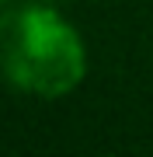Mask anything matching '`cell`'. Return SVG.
<instances>
[{
	"label": "cell",
	"instance_id": "obj_1",
	"mask_svg": "<svg viewBox=\"0 0 153 157\" xmlns=\"http://www.w3.org/2000/svg\"><path fill=\"white\" fill-rule=\"evenodd\" d=\"M84 45L52 7H17L0 17V73L38 98L70 94L84 80Z\"/></svg>",
	"mask_w": 153,
	"mask_h": 157
},
{
	"label": "cell",
	"instance_id": "obj_2",
	"mask_svg": "<svg viewBox=\"0 0 153 157\" xmlns=\"http://www.w3.org/2000/svg\"><path fill=\"white\" fill-rule=\"evenodd\" d=\"M0 4H7V0H0Z\"/></svg>",
	"mask_w": 153,
	"mask_h": 157
}]
</instances>
